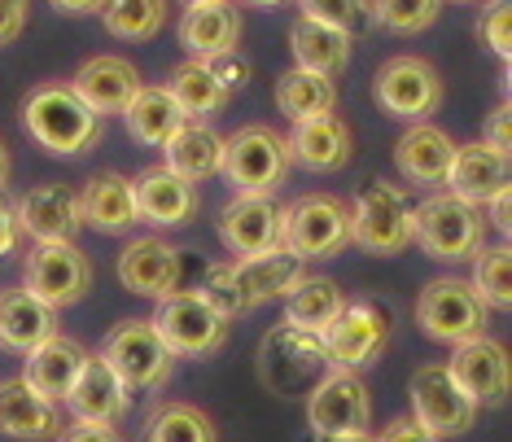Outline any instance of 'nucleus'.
<instances>
[{
	"label": "nucleus",
	"mask_w": 512,
	"mask_h": 442,
	"mask_svg": "<svg viewBox=\"0 0 512 442\" xmlns=\"http://www.w3.org/2000/svg\"><path fill=\"white\" fill-rule=\"evenodd\" d=\"M22 127L40 149L57 158H75L101 141V119L66 84H40L22 101Z\"/></svg>",
	"instance_id": "nucleus-1"
},
{
	"label": "nucleus",
	"mask_w": 512,
	"mask_h": 442,
	"mask_svg": "<svg viewBox=\"0 0 512 442\" xmlns=\"http://www.w3.org/2000/svg\"><path fill=\"white\" fill-rule=\"evenodd\" d=\"M254 368H259V381L267 394H276V399H307L320 386L324 372H329V355H324V342L316 333L276 324V329L263 333Z\"/></svg>",
	"instance_id": "nucleus-2"
},
{
	"label": "nucleus",
	"mask_w": 512,
	"mask_h": 442,
	"mask_svg": "<svg viewBox=\"0 0 512 442\" xmlns=\"http://www.w3.org/2000/svg\"><path fill=\"white\" fill-rule=\"evenodd\" d=\"M416 202L407 197L399 184L390 180H372L364 184V193L351 206V246L377 259H394L412 246V228H416Z\"/></svg>",
	"instance_id": "nucleus-3"
},
{
	"label": "nucleus",
	"mask_w": 512,
	"mask_h": 442,
	"mask_svg": "<svg viewBox=\"0 0 512 442\" xmlns=\"http://www.w3.org/2000/svg\"><path fill=\"white\" fill-rule=\"evenodd\" d=\"M412 219V241L438 263H469L486 241V211H477V206L460 202L451 193L425 197Z\"/></svg>",
	"instance_id": "nucleus-4"
},
{
	"label": "nucleus",
	"mask_w": 512,
	"mask_h": 442,
	"mask_svg": "<svg viewBox=\"0 0 512 442\" xmlns=\"http://www.w3.org/2000/svg\"><path fill=\"white\" fill-rule=\"evenodd\" d=\"M289 145L285 136H276L272 127L250 123L241 132H232L224 141V176L237 189V197H272L289 176Z\"/></svg>",
	"instance_id": "nucleus-5"
},
{
	"label": "nucleus",
	"mask_w": 512,
	"mask_h": 442,
	"mask_svg": "<svg viewBox=\"0 0 512 442\" xmlns=\"http://www.w3.org/2000/svg\"><path fill=\"white\" fill-rule=\"evenodd\" d=\"M149 329L171 355H215L228 342V320L206 302L197 289H176V294L158 298Z\"/></svg>",
	"instance_id": "nucleus-6"
},
{
	"label": "nucleus",
	"mask_w": 512,
	"mask_h": 442,
	"mask_svg": "<svg viewBox=\"0 0 512 442\" xmlns=\"http://www.w3.org/2000/svg\"><path fill=\"white\" fill-rule=\"evenodd\" d=\"M486 302L473 294L469 281L456 276H438L416 298V324L442 346H464L473 337H486Z\"/></svg>",
	"instance_id": "nucleus-7"
},
{
	"label": "nucleus",
	"mask_w": 512,
	"mask_h": 442,
	"mask_svg": "<svg viewBox=\"0 0 512 442\" xmlns=\"http://www.w3.org/2000/svg\"><path fill=\"white\" fill-rule=\"evenodd\" d=\"M351 246V206L333 193H307L294 206H285V250H294L302 263L333 259Z\"/></svg>",
	"instance_id": "nucleus-8"
},
{
	"label": "nucleus",
	"mask_w": 512,
	"mask_h": 442,
	"mask_svg": "<svg viewBox=\"0 0 512 442\" xmlns=\"http://www.w3.org/2000/svg\"><path fill=\"white\" fill-rule=\"evenodd\" d=\"M442 97H447V88H442L438 71L425 62V57H390V62H381V71L372 75V101H377L381 110L390 114V119H403V123H429V114H438Z\"/></svg>",
	"instance_id": "nucleus-9"
},
{
	"label": "nucleus",
	"mask_w": 512,
	"mask_h": 442,
	"mask_svg": "<svg viewBox=\"0 0 512 442\" xmlns=\"http://www.w3.org/2000/svg\"><path fill=\"white\" fill-rule=\"evenodd\" d=\"M101 359L114 368V377L127 390H162L176 372V355L158 342L149 320H123L114 324L110 337L101 342Z\"/></svg>",
	"instance_id": "nucleus-10"
},
{
	"label": "nucleus",
	"mask_w": 512,
	"mask_h": 442,
	"mask_svg": "<svg viewBox=\"0 0 512 442\" xmlns=\"http://www.w3.org/2000/svg\"><path fill=\"white\" fill-rule=\"evenodd\" d=\"M477 412H482V407L451 381L447 364L416 368V377H412V421L421 429H429L438 442L469 434V429L477 425Z\"/></svg>",
	"instance_id": "nucleus-11"
},
{
	"label": "nucleus",
	"mask_w": 512,
	"mask_h": 442,
	"mask_svg": "<svg viewBox=\"0 0 512 442\" xmlns=\"http://www.w3.org/2000/svg\"><path fill=\"white\" fill-rule=\"evenodd\" d=\"M22 289L31 298H40L49 311L75 307L79 298L92 289V263L75 241H57V246H36L27 259V276Z\"/></svg>",
	"instance_id": "nucleus-12"
},
{
	"label": "nucleus",
	"mask_w": 512,
	"mask_h": 442,
	"mask_svg": "<svg viewBox=\"0 0 512 442\" xmlns=\"http://www.w3.org/2000/svg\"><path fill=\"white\" fill-rule=\"evenodd\" d=\"M307 425L311 434H368L372 425V399L359 372L329 368L320 386L307 394Z\"/></svg>",
	"instance_id": "nucleus-13"
},
{
	"label": "nucleus",
	"mask_w": 512,
	"mask_h": 442,
	"mask_svg": "<svg viewBox=\"0 0 512 442\" xmlns=\"http://www.w3.org/2000/svg\"><path fill=\"white\" fill-rule=\"evenodd\" d=\"M219 241L237 259L281 250L285 246V206L276 197H232L219 215Z\"/></svg>",
	"instance_id": "nucleus-14"
},
{
	"label": "nucleus",
	"mask_w": 512,
	"mask_h": 442,
	"mask_svg": "<svg viewBox=\"0 0 512 442\" xmlns=\"http://www.w3.org/2000/svg\"><path fill=\"white\" fill-rule=\"evenodd\" d=\"M320 342H324V355H329V368L359 372L386 346V316L372 302H342V311L320 333Z\"/></svg>",
	"instance_id": "nucleus-15"
},
{
	"label": "nucleus",
	"mask_w": 512,
	"mask_h": 442,
	"mask_svg": "<svg viewBox=\"0 0 512 442\" xmlns=\"http://www.w3.org/2000/svg\"><path fill=\"white\" fill-rule=\"evenodd\" d=\"M14 224H18V232H27L36 246L75 241V232L84 228V215H79V193L71 189V184H36L31 193L18 197Z\"/></svg>",
	"instance_id": "nucleus-16"
},
{
	"label": "nucleus",
	"mask_w": 512,
	"mask_h": 442,
	"mask_svg": "<svg viewBox=\"0 0 512 442\" xmlns=\"http://www.w3.org/2000/svg\"><path fill=\"white\" fill-rule=\"evenodd\" d=\"M127 184H132L136 219H145V224H154V228H184L197 219V211H202L197 184L171 176L167 167H149Z\"/></svg>",
	"instance_id": "nucleus-17"
},
{
	"label": "nucleus",
	"mask_w": 512,
	"mask_h": 442,
	"mask_svg": "<svg viewBox=\"0 0 512 442\" xmlns=\"http://www.w3.org/2000/svg\"><path fill=\"white\" fill-rule=\"evenodd\" d=\"M447 372L477 407H495V403L508 399L512 368H508V351L495 342V337H473V342L456 346Z\"/></svg>",
	"instance_id": "nucleus-18"
},
{
	"label": "nucleus",
	"mask_w": 512,
	"mask_h": 442,
	"mask_svg": "<svg viewBox=\"0 0 512 442\" xmlns=\"http://www.w3.org/2000/svg\"><path fill=\"white\" fill-rule=\"evenodd\" d=\"M119 285L127 294H141V298H167L180 289L184 276V259L176 246H167L162 237H136L132 246L119 254Z\"/></svg>",
	"instance_id": "nucleus-19"
},
{
	"label": "nucleus",
	"mask_w": 512,
	"mask_h": 442,
	"mask_svg": "<svg viewBox=\"0 0 512 442\" xmlns=\"http://www.w3.org/2000/svg\"><path fill=\"white\" fill-rule=\"evenodd\" d=\"M508 180H512V158L508 154H499V149H491L486 141L456 145V158H451V171H447L451 197H460V202L486 211L499 193H508Z\"/></svg>",
	"instance_id": "nucleus-20"
},
{
	"label": "nucleus",
	"mask_w": 512,
	"mask_h": 442,
	"mask_svg": "<svg viewBox=\"0 0 512 442\" xmlns=\"http://www.w3.org/2000/svg\"><path fill=\"white\" fill-rule=\"evenodd\" d=\"M66 88H71L97 119H106V114H123L127 101H132L145 84H141V75H136V66L127 62V57L101 53V57H88Z\"/></svg>",
	"instance_id": "nucleus-21"
},
{
	"label": "nucleus",
	"mask_w": 512,
	"mask_h": 442,
	"mask_svg": "<svg viewBox=\"0 0 512 442\" xmlns=\"http://www.w3.org/2000/svg\"><path fill=\"white\" fill-rule=\"evenodd\" d=\"M62 403L44 399L22 377L0 381V434L18 442H53L62 434Z\"/></svg>",
	"instance_id": "nucleus-22"
},
{
	"label": "nucleus",
	"mask_w": 512,
	"mask_h": 442,
	"mask_svg": "<svg viewBox=\"0 0 512 442\" xmlns=\"http://www.w3.org/2000/svg\"><path fill=\"white\" fill-rule=\"evenodd\" d=\"M75 421H92V425H119L132 412V390L114 377V368L101 355H88L84 372H79L75 390L66 394Z\"/></svg>",
	"instance_id": "nucleus-23"
},
{
	"label": "nucleus",
	"mask_w": 512,
	"mask_h": 442,
	"mask_svg": "<svg viewBox=\"0 0 512 442\" xmlns=\"http://www.w3.org/2000/svg\"><path fill=\"white\" fill-rule=\"evenodd\" d=\"M302 276H307V263L298 259L294 250H267V254H254V259H232V281L241 289V302L250 307H263L272 298H285Z\"/></svg>",
	"instance_id": "nucleus-24"
},
{
	"label": "nucleus",
	"mask_w": 512,
	"mask_h": 442,
	"mask_svg": "<svg viewBox=\"0 0 512 442\" xmlns=\"http://www.w3.org/2000/svg\"><path fill=\"white\" fill-rule=\"evenodd\" d=\"M451 158H456V141L434 123L407 127L399 136V145H394V167L412 184H447Z\"/></svg>",
	"instance_id": "nucleus-25"
},
{
	"label": "nucleus",
	"mask_w": 512,
	"mask_h": 442,
	"mask_svg": "<svg viewBox=\"0 0 512 442\" xmlns=\"http://www.w3.org/2000/svg\"><path fill=\"white\" fill-rule=\"evenodd\" d=\"M237 40H241V9L232 5V0L184 9L180 44L193 53V62H211V57L237 53Z\"/></svg>",
	"instance_id": "nucleus-26"
},
{
	"label": "nucleus",
	"mask_w": 512,
	"mask_h": 442,
	"mask_svg": "<svg viewBox=\"0 0 512 442\" xmlns=\"http://www.w3.org/2000/svg\"><path fill=\"white\" fill-rule=\"evenodd\" d=\"M88 364V351L75 342V337H49L44 346H36V351L27 355V372H22V381H27L31 390H40L44 399L53 403H66V394L75 390L79 372H84Z\"/></svg>",
	"instance_id": "nucleus-27"
},
{
	"label": "nucleus",
	"mask_w": 512,
	"mask_h": 442,
	"mask_svg": "<svg viewBox=\"0 0 512 442\" xmlns=\"http://www.w3.org/2000/svg\"><path fill=\"white\" fill-rule=\"evenodd\" d=\"M289 158H298L311 171H342L351 162V127L337 114H320V119L294 123V132L285 136Z\"/></svg>",
	"instance_id": "nucleus-28"
},
{
	"label": "nucleus",
	"mask_w": 512,
	"mask_h": 442,
	"mask_svg": "<svg viewBox=\"0 0 512 442\" xmlns=\"http://www.w3.org/2000/svg\"><path fill=\"white\" fill-rule=\"evenodd\" d=\"M49 337H57V311H49L40 298H31L27 289H5L0 294V346L31 355Z\"/></svg>",
	"instance_id": "nucleus-29"
},
{
	"label": "nucleus",
	"mask_w": 512,
	"mask_h": 442,
	"mask_svg": "<svg viewBox=\"0 0 512 442\" xmlns=\"http://www.w3.org/2000/svg\"><path fill=\"white\" fill-rule=\"evenodd\" d=\"M162 154H167L162 167H167L171 176L202 184V180L219 176V167H224V136H219L211 123H184L180 132L162 145Z\"/></svg>",
	"instance_id": "nucleus-30"
},
{
	"label": "nucleus",
	"mask_w": 512,
	"mask_h": 442,
	"mask_svg": "<svg viewBox=\"0 0 512 442\" xmlns=\"http://www.w3.org/2000/svg\"><path fill=\"white\" fill-rule=\"evenodd\" d=\"M123 123H127V136H132L136 145L162 149L189 119H184V110L171 101L167 88H141L132 101H127Z\"/></svg>",
	"instance_id": "nucleus-31"
},
{
	"label": "nucleus",
	"mask_w": 512,
	"mask_h": 442,
	"mask_svg": "<svg viewBox=\"0 0 512 442\" xmlns=\"http://www.w3.org/2000/svg\"><path fill=\"white\" fill-rule=\"evenodd\" d=\"M289 49H294V57H298V71H311V75L333 79L337 71H346V62H351L355 36L298 18L294 31H289Z\"/></svg>",
	"instance_id": "nucleus-32"
},
{
	"label": "nucleus",
	"mask_w": 512,
	"mask_h": 442,
	"mask_svg": "<svg viewBox=\"0 0 512 442\" xmlns=\"http://www.w3.org/2000/svg\"><path fill=\"white\" fill-rule=\"evenodd\" d=\"M79 215L97 232H127L141 224L136 219V202H132V184L123 176H114V171L88 180V189L79 193Z\"/></svg>",
	"instance_id": "nucleus-33"
},
{
	"label": "nucleus",
	"mask_w": 512,
	"mask_h": 442,
	"mask_svg": "<svg viewBox=\"0 0 512 442\" xmlns=\"http://www.w3.org/2000/svg\"><path fill=\"white\" fill-rule=\"evenodd\" d=\"M342 302H346V298H342V289H337L329 276H302V281L285 294V320H281V324L320 337V333L337 320Z\"/></svg>",
	"instance_id": "nucleus-34"
},
{
	"label": "nucleus",
	"mask_w": 512,
	"mask_h": 442,
	"mask_svg": "<svg viewBox=\"0 0 512 442\" xmlns=\"http://www.w3.org/2000/svg\"><path fill=\"white\" fill-rule=\"evenodd\" d=\"M167 92H171V101L184 110V119L189 123H206L211 114H219L228 106V92H224V84L206 71V62H184V66H176L171 71V84H167Z\"/></svg>",
	"instance_id": "nucleus-35"
},
{
	"label": "nucleus",
	"mask_w": 512,
	"mask_h": 442,
	"mask_svg": "<svg viewBox=\"0 0 512 442\" xmlns=\"http://www.w3.org/2000/svg\"><path fill=\"white\" fill-rule=\"evenodd\" d=\"M337 106V88L333 79L324 75H311V71H285L281 84H276V110L285 114L289 123H307V119H320V114H333Z\"/></svg>",
	"instance_id": "nucleus-36"
},
{
	"label": "nucleus",
	"mask_w": 512,
	"mask_h": 442,
	"mask_svg": "<svg viewBox=\"0 0 512 442\" xmlns=\"http://www.w3.org/2000/svg\"><path fill=\"white\" fill-rule=\"evenodd\" d=\"M101 22L119 40H154L167 22V0H101Z\"/></svg>",
	"instance_id": "nucleus-37"
},
{
	"label": "nucleus",
	"mask_w": 512,
	"mask_h": 442,
	"mask_svg": "<svg viewBox=\"0 0 512 442\" xmlns=\"http://www.w3.org/2000/svg\"><path fill=\"white\" fill-rule=\"evenodd\" d=\"M145 442H219L215 421L193 403H162L145 425Z\"/></svg>",
	"instance_id": "nucleus-38"
},
{
	"label": "nucleus",
	"mask_w": 512,
	"mask_h": 442,
	"mask_svg": "<svg viewBox=\"0 0 512 442\" xmlns=\"http://www.w3.org/2000/svg\"><path fill=\"white\" fill-rule=\"evenodd\" d=\"M473 294L486 302V311H508L512 307V254L508 246H495V250H477L473 254Z\"/></svg>",
	"instance_id": "nucleus-39"
},
{
	"label": "nucleus",
	"mask_w": 512,
	"mask_h": 442,
	"mask_svg": "<svg viewBox=\"0 0 512 442\" xmlns=\"http://www.w3.org/2000/svg\"><path fill=\"white\" fill-rule=\"evenodd\" d=\"M438 9L442 0H368V18L394 36H416V31L434 27Z\"/></svg>",
	"instance_id": "nucleus-40"
},
{
	"label": "nucleus",
	"mask_w": 512,
	"mask_h": 442,
	"mask_svg": "<svg viewBox=\"0 0 512 442\" xmlns=\"http://www.w3.org/2000/svg\"><path fill=\"white\" fill-rule=\"evenodd\" d=\"M302 18L307 22H320V27H333V31H346V36H359L368 27V0H298Z\"/></svg>",
	"instance_id": "nucleus-41"
},
{
	"label": "nucleus",
	"mask_w": 512,
	"mask_h": 442,
	"mask_svg": "<svg viewBox=\"0 0 512 442\" xmlns=\"http://www.w3.org/2000/svg\"><path fill=\"white\" fill-rule=\"evenodd\" d=\"M197 294L211 302V307H215L224 320L246 316V302H241V289H237V281H232V263H211V267H206L202 289H197Z\"/></svg>",
	"instance_id": "nucleus-42"
},
{
	"label": "nucleus",
	"mask_w": 512,
	"mask_h": 442,
	"mask_svg": "<svg viewBox=\"0 0 512 442\" xmlns=\"http://www.w3.org/2000/svg\"><path fill=\"white\" fill-rule=\"evenodd\" d=\"M477 40L491 49L499 62L512 57V0H491L477 18Z\"/></svg>",
	"instance_id": "nucleus-43"
},
{
	"label": "nucleus",
	"mask_w": 512,
	"mask_h": 442,
	"mask_svg": "<svg viewBox=\"0 0 512 442\" xmlns=\"http://www.w3.org/2000/svg\"><path fill=\"white\" fill-rule=\"evenodd\" d=\"M206 71H211V75L219 79V84H224V92H228V97H232V92H237V88H246V84H250V66L241 62L237 53L211 57V62H206Z\"/></svg>",
	"instance_id": "nucleus-44"
},
{
	"label": "nucleus",
	"mask_w": 512,
	"mask_h": 442,
	"mask_svg": "<svg viewBox=\"0 0 512 442\" xmlns=\"http://www.w3.org/2000/svg\"><path fill=\"white\" fill-rule=\"evenodd\" d=\"M482 141L512 158V110H508V101H499V106L486 114V136Z\"/></svg>",
	"instance_id": "nucleus-45"
},
{
	"label": "nucleus",
	"mask_w": 512,
	"mask_h": 442,
	"mask_svg": "<svg viewBox=\"0 0 512 442\" xmlns=\"http://www.w3.org/2000/svg\"><path fill=\"white\" fill-rule=\"evenodd\" d=\"M53 442H127L114 425H92V421H75L71 429H62Z\"/></svg>",
	"instance_id": "nucleus-46"
},
{
	"label": "nucleus",
	"mask_w": 512,
	"mask_h": 442,
	"mask_svg": "<svg viewBox=\"0 0 512 442\" xmlns=\"http://www.w3.org/2000/svg\"><path fill=\"white\" fill-rule=\"evenodd\" d=\"M27 31V0H0V44H14Z\"/></svg>",
	"instance_id": "nucleus-47"
},
{
	"label": "nucleus",
	"mask_w": 512,
	"mask_h": 442,
	"mask_svg": "<svg viewBox=\"0 0 512 442\" xmlns=\"http://www.w3.org/2000/svg\"><path fill=\"white\" fill-rule=\"evenodd\" d=\"M377 442H438L429 429H421L412 421V416H399V421H390L386 429H381V438Z\"/></svg>",
	"instance_id": "nucleus-48"
},
{
	"label": "nucleus",
	"mask_w": 512,
	"mask_h": 442,
	"mask_svg": "<svg viewBox=\"0 0 512 442\" xmlns=\"http://www.w3.org/2000/svg\"><path fill=\"white\" fill-rule=\"evenodd\" d=\"M18 237H22V232H18V224H14V211L0 202V259L18 250Z\"/></svg>",
	"instance_id": "nucleus-49"
},
{
	"label": "nucleus",
	"mask_w": 512,
	"mask_h": 442,
	"mask_svg": "<svg viewBox=\"0 0 512 442\" xmlns=\"http://www.w3.org/2000/svg\"><path fill=\"white\" fill-rule=\"evenodd\" d=\"M486 211H491V224H495V228H499V232H504V237H508V228H512V219H508V193H499L495 202L486 206Z\"/></svg>",
	"instance_id": "nucleus-50"
},
{
	"label": "nucleus",
	"mask_w": 512,
	"mask_h": 442,
	"mask_svg": "<svg viewBox=\"0 0 512 442\" xmlns=\"http://www.w3.org/2000/svg\"><path fill=\"white\" fill-rule=\"evenodd\" d=\"M57 14H97L101 0H49Z\"/></svg>",
	"instance_id": "nucleus-51"
},
{
	"label": "nucleus",
	"mask_w": 512,
	"mask_h": 442,
	"mask_svg": "<svg viewBox=\"0 0 512 442\" xmlns=\"http://www.w3.org/2000/svg\"><path fill=\"white\" fill-rule=\"evenodd\" d=\"M316 442H377L372 434H320Z\"/></svg>",
	"instance_id": "nucleus-52"
},
{
	"label": "nucleus",
	"mask_w": 512,
	"mask_h": 442,
	"mask_svg": "<svg viewBox=\"0 0 512 442\" xmlns=\"http://www.w3.org/2000/svg\"><path fill=\"white\" fill-rule=\"evenodd\" d=\"M5 180H9V149L0 141V189H5Z\"/></svg>",
	"instance_id": "nucleus-53"
},
{
	"label": "nucleus",
	"mask_w": 512,
	"mask_h": 442,
	"mask_svg": "<svg viewBox=\"0 0 512 442\" xmlns=\"http://www.w3.org/2000/svg\"><path fill=\"white\" fill-rule=\"evenodd\" d=\"M246 5H254V9H276V5H285V0H246Z\"/></svg>",
	"instance_id": "nucleus-54"
},
{
	"label": "nucleus",
	"mask_w": 512,
	"mask_h": 442,
	"mask_svg": "<svg viewBox=\"0 0 512 442\" xmlns=\"http://www.w3.org/2000/svg\"><path fill=\"white\" fill-rule=\"evenodd\" d=\"M197 5H219V0H184V9H197Z\"/></svg>",
	"instance_id": "nucleus-55"
},
{
	"label": "nucleus",
	"mask_w": 512,
	"mask_h": 442,
	"mask_svg": "<svg viewBox=\"0 0 512 442\" xmlns=\"http://www.w3.org/2000/svg\"><path fill=\"white\" fill-rule=\"evenodd\" d=\"M451 5H473V0H451Z\"/></svg>",
	"instance_id": "nucleus-56"
}]
</instances>
